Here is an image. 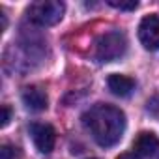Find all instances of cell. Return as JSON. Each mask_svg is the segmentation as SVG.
Masks as SVG:
<instances>
[{"label":"cell","mask_w":159,"mask_h":159,"mask_svg":"<svg viewBox=\"0 0 159 159\" xmlns=\"http://www.w3.org/2000/svg\"><path fill=\"white\" fill-rule=\"evenodd\" d=\"M83 122L94 140L101 148H111L120 142L125 131V114L109 103H98L84 112Z\"/></svg>","instance_id":"6da1fadb"},{"label":"cell","mask_w":159,"mask_h":159,"mask_svg":"<svg viewBox=\"0 0 159 159\" xmlns=\"http://www.w3.org/2000/svg\"><path fill=\"white\" fill-rule=\"evenodd\" d=\"M127 51V39L122 32H107L98 38L94 47V56L99 62H114L122 58Z\"/></svg>","instance_id":"7a4b0ae2"},{"label":"cell","mask_w":159,"mask_h":159,"mask_svg":"<svg viewBox=\"0 0 159 159\" xmlns=\"http://www.w3.org/2000/svg\"><path fill=\"white\" fill-rule=\"evenodd\" d=\"M66 11V6L60 0H39V2L30 4L26 10V15L32 23L39 26H52L62 21Z\"/></svg>","instance_id":"3957f363"},{"label":"cell","mask_w":159,"mask_h":159,"mask_svg":"<svg viewBox=\"0 0 159 159\" xmlns=\"http://www.w3.org/2000/svg\"><path fill=\"white\" fill-rule=\"evenodd\" d=\"M30 135H32V140L36 144V148L41 152V153H51L54 150V144H56V131L51 124H43V122H36L30 125Z\"/></svg>","instance_id":"277c9868"},{"label":"cell","mask_w":159,"mask_h":159,"mask_svg":"<svg viewBox=\"0 0 159 159\" xmlns=\"http://www.w3.org/2000/svg\"><path fill=\"white\" fill-rule=\"evenodd\" d=\"M139 39L144 49L159 51V15H148L140 21Z\"/></svg>","instance_id":"5b68a950"},{"label":"cell","mask_w":159,"mask_h":159,"mask_svg":"<svg viewBox=\"0 0 159 159\" xmlns=\"http://www.w3.org/2000/svg\"><path fill=\"white\" fill-rule=\"evenodd\" d=\"M133 150H135L137 155L153 157L157 153V150H159V139L152 131H142V133L137 135V139L133 142Z\"/></svg>","instance_id":"8992f818"},{"label":"cell","mask_w":159,"mask_h":159,"mask_svg":"<svg viewBox=\"0 0 159 159\" xmlns=\"http://www.w3.org/2000/svg\"><path fill=\"white\" fill-rule=\"evenodd\" d=\"M23 103L30 111L39 112V111H45L47 109L49 98H47V92L41 86H26L23 90Z\"/></svg>","instance_id":"52a82bcc"},{"label":"cell","mask_w":159,"mask_h":159,"mask_svg":"<svg viewBox=\"0 0 159 159\" xmlns=\"http://www.w3.org/2000/svg\"><path fill=\"white\" fill-rule=\"evenodd\" d=\"M107 84H109V90H111L114 96H118V98H127V96L135 90V81H133L131 77H127V75H118V73H114V75L109 77Z\"/></svg>","instance_id":"ba28073f"},{"label":"cell","mask_w":159,"mask_h":159,"mask_svg":"<svg viewBox=\"0 0 159 159\" xmlns=\"http://www.w3.org/2000/svg\"><path fill=\"white\" fill-rule=\"evenodd\" d=\"M109 6L116 8V10H122V11H133L139 8V2L137 0H107Z\"/></svg>","instance_id":"9c48e42d"},{"label":"cell","mask_w":159,"mask_h":159,"mask_svg":"<svg viewBox=\"0 0 159 159\" xmlns=\"http://www.w3.org/2000/svg\"><path fill=\"white\" fill-rule=\"evenodd\" d=\"M15 157H17L15 148H11V146H2V150H0V159H15Z\"/></svg>","instance_id":"30bf717a"},{"label":"cell","mask_w":159,"mask_h":159,"mask_svg":"<svg viewBox=\"0 0 159 159\" xmlns=\"http://www.w3.org/2000/svg\"><path fill=\"white\" fill-rule=\"evenodd\" d=\"M0 120H2V122H0L2 127H6L10 124V120H11V109L8 105H2V118H0Z\"/></svg>","instance_id":"8fae6325"},{"label":"cell","mask_w":159,"mask_h":159,"mask_svg":"<svg viewBox=\"0 0 159 159\" xmlns=\"http://www.w3.org/2000/svg\"><path fill=\"white\" fill-rule=\"evenodd\" d=\"M116 159H139V157H137L135 153H120Z\"/></svg>","instance_id":"7c38bea8"}]
</instances>
